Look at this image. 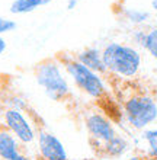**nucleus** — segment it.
I'll return each instance as SVG.
<instances>
[{
  "instance_id": "f257e3e1",
  "label": "nucleus",
  "mask_w": 157,
  "mask_h": 160,
  "mask_svg": "<svg viewBox=\"0 0 157 160\" xmlns=\"http://www.w3.org/2000/svg\"><path fill=\"white\" fill-rule=\"evenodd\" d=\"M61 67L63 64L58 58H45L39 61L34 70L38 86L54 102H68L71 98V89Z\"/></svg>"
},
{
  "instance_id": "f03ea898",
  "label": "nucleus",
  "mask_w": 157,
  "mask_h": 160,
  "mask_svg": "<svg viewBox=\"0 0 157 160\" xmlns=\"http://www.w3.org/2000/svg\"><path fill=\"white\" fill-rule=\"evenodd\" d=\"M102 60L108 73L121 77H134L141 67V54L135 48L110 42L102 50Z\"/></svg>"
},
{
  "instance_id": "7ed1b4c3",
  "label": "nucleus",
  "mask_w": 157,
  "mask_h": 160,
  "mask_svg": "<svg viewBox=\"0 0 157 160\" xmlns=\"http://www.w3.org/2000/svg\"><path fill=\"white\" fill-rule=\"evenodd\" d=\"M60 63L63 64L67 74L73 79L74 84L80 89L87 96L93 98L96 101H105L108 98V89L105 86V82L98 73L92 72L90 68L79 63L74 57L67 55V57H58Z\"/></svg>"
},
{
  "instance_id": "20e7f679",
  "label": "nucleus",
  "mask_w": 157,
  "mask_h": 160,
  "mask_svg": "<svg viewBox=\"0 0 157 160\" xmlns=\"http://www.w3.org/2000/svg\"><path fill=\"white\" fill-rule=\"evenodd\" d=\"M122 108L128 124L135 130H143L157 119V102L145 92H135L127 96L122 101Z\"/></svg>"
},
{
  "instance_id": "39448f33",
  "label": "nucleus",
  "mask_w": 157,
  "mask_h": 160,
  "mask_svg": "<svg viewBox=\"0 0 157 160\" xmlns=\"http://www.w3.org/2000/svg\"><path fill=\"white\" fill-rule=\"evenodd\" d=\"M85 127L89 135V144L95 154L99 157L103 146L116 135L115 127L103 112L90 111L85 115Z\"/></svg>"
},
{
  "instance_id": "423d86ee",
  "label": "nucleus",
  "mask_w": 157,
  "mask_h": 160,
  "mask_svg": "<svg viewBox=\"0 0 157 160\" xmlns=\"http://www.w3.org/2000/svg\"><path fill=\"white\" fill-rule=\"evenodd\" d=\"M32 115H34L32 124H35L34 127L37 130V146H38L37 160H70L58 137L50 132L42 125L41 117L35 114L34 111H32Z\"/></svg>"
},
{
  "instance_id": "0eeeda50",
  "label": "nucleus",
  "mask_w": 157,
  "mask_h": 160,
  "mask_svg": "<svg viewBox=\"0 0 157 160\" xmlns=\"http://www.w3.org/2000/svg\"><path fill=\"white\" fill-rule=\"evenodd\" d=\"M3 125L12 131V134L23 144H29L34 140H37L35 127L23 115L22 111L6 108L3 111Z\"/></svg>"
},
{
  "instance_id": "6e6552de",
  "label": "nucleus",
  "mask_w": 157,
  "mask_h": 160,
  "mask_svg": "<svg viewBox=\"0 0 157 160\" xmlns=\"http://www.w3.org/2000/svg\"><path fill=\"white\" fill-rule=\"evenodd\" d=\"M21 141L12 134L2 124L0 125V159L2 160H15L19 154H22Z\"/></svg>"
},
{
  "instance_id": "1a4fd4ad",
  "label": "nucleus",
  "mask_w": 157,
  "mask_h": 160,
  "mask_svg": "<svg viewBox=\"0 0 157 160\" xmlns=\"http://www.w3.org/2000/svg\"><path fill=\"white\" fill-rule=\"evenodd\" d=\"M74 58L81 63L83 66H86L87 68H90L92 72L98 73L99 76L101 74H106L108 70H106V66L102 60V51L98 50L96 47H87L85 50L79 51Z\"/></svg>"
},
{
  "instance_id": "9d476101",
  "label": "nucleus",
  "mask_w": 157,
  "mask_h": 160,
  "mask_svg": "<svg viewBox=\"0 0 157 160\" xmlns=\"http://www.w3.org/2000/svg\"><path fill=\"white\" fill-rule=\"evenodd\" d=\"M128 148V143L127 140L121 137L119 134H116L114 138L108 141V143L103 146L102 152L99 154V157H106V159H116V157H121L124 153L127 152Z\"/></svg>"
},
{
  "instance_id": "9b49d317",
  "label": "nucleus",
  "mask_w": 157,
  "mask_h": 160,
  "mask_svg": "<svg viewBox=\"0 0 157 160\" xmlns=\"http://www.w3.org/2000/svg\"><path fill=\"white\" fill-rule=\"evenodd\" d=\"M50 3H51V0H13L9 10L13 15H25V13H31L39 8H44Z\"/></svg>"
},
{
  "instance_id": "f8f14e48",
  "label": "nucleus",
  "mask_w": 157,
  "mask_h": 160,
  "mask_svg": "<svg viewBox=\"0 0 157 160\" xmlns=\"http://www.w3.org/2000/svg\"><path fill=\"white\" fill-rule=\"evenodd\" d=\"M124 16L134 25H143L150 19V13L140 9H124Z\"/></svg>"
},
{
  "instance_id": "ddd939ff",
  "label": "nucleus",
  "mask_w": 157,
  "mask_h": 160,
  "mask_svg": "<svg viewBox=\"0 0 157 160\" xmlns=\"http://www.w3.org/2000/svg\"><path fill=\"white\" fill-rule=\"evenodd\" d=\"M144 48L150 52L153 58L157 60V28H151L147 32V38L144 42Z\"/></svg>"
},
{
  "instance_id": "4468645a",
  "label": "nucleus",
  "mask_w": 157,
  "mask_h": 160,
  "mask_svg": "<svg viewBox=\"0 0 157 160\" xmlns=\"http://www.w3.org/2000/svg\"><path fill=\"white\" fill-rule=\"evenodd\" d=\"M143 138L149 144V156L157 157V130H147L143 132Z\"/></svg>"
},
{
  "instance_id": "2eb2a0df",
  "label": "nucleus",
  "mask_w": 157,
  "mask_h": 160,
  "mask_svg": "<svg viewBox=\"0 0 157 160\" xmlns=\"http://www.w3.org/2000/svg\"><path fill=\"white\" fill-rule=\"evenodd\" d=\"M16 22L12 21V19H6V18L0 16V37L2 34H6V32H12V31L16 29Z\"/></svg>"
},
{
  "instance_id": "dca6fc26",
  "label": "nucleus",
  "mask_w": 157,
  "mask_h": 160,
  "mask_svg": "<svg viewBox=\"0 0 157 160\" xmlns=\"http://www.w3.org/2000/svg\"><path fill=\"white\" fill-rule=\"evenodd\" d=\"M147 32L149 31L143 29V28H138V29L132 31V39H134V42L141 45L143 48H144V42H145V38H147Z\"/></svg>"
},
{
  "instance_id": "f3484780",
  "label": "nucleus",
  "mask_w": 157,
  "mask_h": 160,
  "mask_svg": "<svg viewBox=\"0 0 157 160\" xmlns=\"http://www.w3.org/2000/svg\"><path fill=\"white\" fill-rule=\"evenodd\" d=\"M7 48V44H6V39L3 37H0V54H3L4 51Z\"/></svg>"
},
{
  "instance_id": "a211bd4d",
  "label": "nucleus",
  "mask_w": 157,
  "mask_h": 160,
  "mask_svg": "<svg viewBox=\"0 0 157 160\" xmlns=\"http://www.w3.org/2000/svg\"><path fill=\"white\" fill-rule=\"evenodd\" d=\"M76 6H77V0H67V9L68 10H73Z\"/></svg>"
},
{
  "instance_id": "6ab92c4d",
  "label": "nucleus",
  "mask_w": 157,
  "mask_h": 160,
  "mask_svg": "<svg viewBox=\"0 0 157 160\" xmlns=\"http://www.w3.org/2000/svg\"><path fill=\"white\" fill-rule=\"evenodd\" d=\"M15 160H32V159H31V157L28 156V154H25V153H22V154H19V156H17Z\"/></svg>"
},
{
  "instance_id": "aec40b11",
  "label": "nucleus",
  "mask_w": 157,
  "mask_h": 160,
  "mask_svg": "<svg viewBox=\"0 0 157 160\" xmlns=\"http://www.w3.org/2000/svg\"><path fill=\"white\" fill-rule=\"evenodd\" d=\"M130 160H149V159H144V157H141V156H132Z\"/></svg>"
},
{
  "instance_id": "412c9836",
  "label": "nucleus",
  "mask_w": 157,
  "mask_h": 160,
  "mask_svg": "<svg viewBox=\"0 0 157 160\" xmlns=\"http://www.w3.org/2000/svg\"><path fill=\"white\" fill-rule=\"evenodd\" d=\"M151 8H153L154 10H157V0H151Z\"/></svg>"
},
{
  "instance_id": "4be33fe9",
  "label": "nucleus",
  "mask_w": 157,
  "mask_h": 160,
  "mask_svg": "<svg viewBox=\"0 0 157 160\" xmlns=\"http://www.w3.org/2000/svg\"><path fill=\"white\" fill-rule=\"evenodd\" d=\"M0 76H2V74H0Z\"/></svg>"
},
{
  "instance_id": "5701e85b",
  "label": "nucleus",
  "mask_w": 157,
  "mask_h": 160,
  "mask_svg": "<svg viewBox=\"0 0 157 160\" xmlns=\"http://www.w3.org/2000/svg\"><path fill=\"white\" fill-rule=\"evenodd\" d=\"M90 160H92V159H90Z\"/></svg>"
}]
</instances>
